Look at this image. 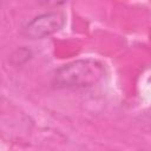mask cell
<instances>
[{
  "label": "cell",
  "mask_w": 151,
  "mask_h": 151,
  "mask_svg": "<svg viewBox=\"0 0 151 151\" xmlns=\"http://www.w3.org/2000/svg\"><path fill=\"white\" fill-rule=\"evenodd\" d=\"M64 24V14L58 12L42 13L29 20L24 26L22 33L29 39H44L60 31Z\"/></svg>",
  "instance_id": "7a4b0ae2"
},
{
  "label": "cell",
  "mask_w": 151,
  "mask_h": 151,
  "mask_svg": "<svg viewBox=\"0 0 151 151\" xmlns=\"http://www.w3.org/2000/svg\"><path fill=\"white\" fill-rule=\"evenodd\" d=\"M105 76V66L97 59H78L59 67L53 76V85L59 88H84L99 83Z\"/></svg>",
  "instance_id": "6da1fadb"
}]
</instances>
